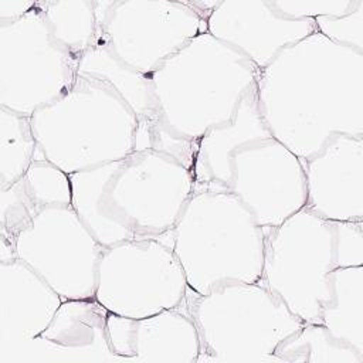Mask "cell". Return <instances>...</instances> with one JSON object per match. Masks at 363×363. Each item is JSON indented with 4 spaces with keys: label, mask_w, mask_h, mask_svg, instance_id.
Listing matches in <instances>:
<instances>
[{
    "label": "cell",
    "mask_w": 363,
    "mask_h": 363,
    "mask_svg": "<svg viewBox=\"0 0 363 363\" xmlns=\"http://www.w3.org/2000/svg\"><path fill=\"white\" fill-rule=\"evenodd\" d=\"M255 89L269 135L301 160L333 135L363 136V52L316 30L259 69Z\"/></svg>",
    "instance_id": "cell-1"
},
{
    "label": "cell",
    "mask_w": 363,
    "mask_h": 363,
    "mask_svg": "<svg viewBox=\"0 0 363 363\" xmlns=\"http://www.w3.org/2000/svg\"><path fill=\"white\" fill-rule=\"evenodd\" d=\"M258 71L207 31L190 40L150 74L156 119L147 132L149 149L173 156L191 172L199 140L234 118Z\"/></svg>",
    "instance_id": "cell-2"
},
{
    "label": "cell",
    "mask_w": 363,
    "mask_h": 363,
    "mask_svg": "<svg viewBox=\"0 0 363 363\" xmlns=\"http://www.w3.org/2000/svg\"><path fill=\"white\" fill-rule=\"evenodd\" d=\"M71 206L105 248L164 238L194 191L191 172L156 149L69 174Z\"/></svg>",
    "instance_id": "cell-3"
},
{
    "label": "cell",
    "mask_w": 363,
    "mask_h": 363,
    "mask_svg": "<svg viewBox=\"0 0 363 363\" xmlns=\"http://www.w3.org/2000/svg\"><path fill=\"white\" fill-rule=\"evenodd\" d=\"M189 289L199 295L227 282H259L265 231L228 190L193 191L164 237Z\"/></svg>",
    "instance_id": "cell-4"
},
{
    "label": "cell",
    "mask_w": 363,
    "mask_h": 363,
    "mask_svg": "<svg viewBox=\"0 0 363 363\" xmlns=\"http://www.w3.org/2000/svg\"><path fill=\"white\" fill-rule=\"evenodd\" d=\"M37 159L67 174L123 159L138 149L139 121L106 81L78 75L58 99L35 111Z\"/></svg>",
    "instance_id": "cell-5"
},
{
    "label": "cell",
    "mask_w": 363,
    "mask_h": 363,
    "mask_svg": "<svg viewBox=\"0 0 363 363\" xmlns=\"http://www.w3.org/2000/svg\"><path fill=\"white\" fill-rule=\"evenodd\" d=\"M201 352L197 363H281L277 346L303 326L261 282H227L206 295L187 291Z\"/></svg>",
    "instance_id": "cell-6"
},
{
    "label": "cell",
    "mask_w": 363,
    "mask_h": 363,
    "mask_svg": "<svg viewBox=\"0 0 363 363\" xmlns=\"http://www.w3.org/2000/svg\"><path fill=\"white\" fill-rule=\"evenodd\" d=\"M336 268L333 223L309 208L265 233L261 284L305 323H320Z\"/></svg>",
    "instance_id": "cell-7"
},
{
    "label": "cell",
    "mask_w": 363,
    "mask_h": 363,
    "mask_svg": "<svg viewBox=\"0 0 363 363\" xmlns=\"http://www.w3.org/2000/svg\"><path fill=\"white\" fill-rule=\"evenodd\" d=\"M189 285L164 238H135L105 247L96 268L95 299L111 313L140 319L182 308Z\"/></svg>",
    "instance_id": "cell-8"
},
{
    "label": "cell",
    "mask_w": 363,
    "mask_h": 363,
    "mask_svg": "<svg viewBox=\"0 0 363 363\" xmlns=\"http://www.w3.org/2000/svg\"><path fill=\"white\" fill-rule=\"evenodd\" d=\"M78 64L52 38L37 6L20 20L0 24V108L31 116L72 86Z\"/></svg>",
    "instance_id": "cell-9"
},
{
    "label": "cell",
    "mask_w": 363,
    "mask_h": 363,
    "mask_svg": "<svg viewBox=\"0 0 363 363\" xmlns=\"http://www.w3.org/2000/svg\"><path fill=\"white\" fill-rule=\"evenodd\" d=\"M96 41L147 77L207 31L206 20L189 0H96Z\"/></svg>",
    "instance_id": "cell-10"
},
{
    "label": "cell",
    "mask_w": 363,
    "mask_h": 363,
    "mask_svg": "<svg viewBox=\"0 0 363 363\" xmlns=\"http://www.w3.org/2000/svg\"><path fill=\"white\" fill-rule=\"evenodd\" d=\"M16 258L37 272L64 301L95 298L104 247L72 206L43 208L14 238Z\"/></svg>",
    "instance_id": "cell-11"
},
{
    "label": "cell",
    "mask_w": 363,
    "mask_h": 363,
    "mask_svg": "<svg viewBox=\"0 0 363 363\" xmlns=\"http://www.w3.org/2000/svg\"><path fill=\"white\" fill-rule=\"evenodd\" d=\"M228 191L268 233L306 207L303 163L272 136L251 142L231 157Z\"/></svg>",
    "instance_id": "cell-12"
},
{
    "label": "cell",
    "mask_w": 363,
    "mask_h": 363,
    "mask_svg": "<svg viewBox=\"0 0 363 363\" xmlns=\"http://www.w3.org/2000/svg\"><path fill=\"white\" fill-rule=\"evenodd\" d=\"M207 33L264 69L284 48L312 34L315 20L279 16L267 0H218L206 20Z\"/></svg>",
    "instance_id": "cell-13"
},
{
    "label": "cell",
    "mask_w": 363,
    "mask_h": 363,
    "mask_svg": "<svg viewBox=\"0 0 363 363\" xmlns=\"http://www.w3.org/2000/svg\"><path fill=\"white\" fill-rule=\"evenodd\" d=\"M302 163L306 208L330 223L363 221V136L333 135Z\"/></svg>",
    "instance_id": "cell-14"
},
{
    "label": "cell",
    "mask_w": 363,
    "mask_h": 363,
    "mask_svg": "<svg viewBox=\"0 0 363 363\" xmlns=\"http://www.w3.org/2000/svg\"><path fill=\"white\" fill-rule=\"evenodd\" d=\"M106 332L112 353L123 362L197 363L201 352L197 326L184 305L140 319L109 312Z\"/></svg>",
    "instance_id": "cell-15"
},
{
    "label": "cell",
    "mask_w": 363,
    "mask_h": 363,
    "mask_svg": "<svg viewBox=\"0 0 363 363\" xmlns=\"http://www.w3.org/2000/svg\"><path fill=\"white\" fill-rule=\"evenodd\" d=\"M62 301L21 259L0 261V363L41 335Z\"/></svg>",
    "instance_id": "cell-16"
},
{
    "label": "cell",
    "mask_w": 363,
    "mask_h": 363,
    "mask_svg": "<svg viewBox=\"0 0 363 363\" xmlns=\"http://www.w3.org/2000/svg\"><path fill=\"white\" fill-rule=\"evenodd\" d=\"M269 136L258 111L254 85L241 99L234 118L211 128L199 140L191 166L194 191L228 190L233 155L242 146Z\"/></svg>",
    "instance_id": "cell-17"
},
{
    "label": "cell",
    "mask_w": 363,
    "mask_h": 363,
    "mask_svg": "<svg viewBox=\"0 0 363 363\" xmlns=\"http://www.w3.org/2000/svg\"><path fill=\"white\" fill-rule=\"evenodd\" d=\"M54 204L71 206V182L69 174L47 160H34L20 180L0 189V261L16 258V235Z\"/></svg>",
    "instance_id": "cell-18"
},
{
    "label": "cell",
    "mask_w": 363,
    "mask_h": 363,
    "mask_svg": "<svg viewBox=\"0 0 363 363\" xmlns=\"http://www.w3.org/2000/svg\"><path fill=\"white\" fill-rule=\"evenodd\" d=\"M109 311L95 298L65 299L47 329L28 345V352H55L72 360H119L108 343Z\"/></svg>",
    "instance_id": "cell-19"
},
{
    "label": "cell",
    "mask_w": 363,
    "mask_h": 363,
    "mask_svg": "<svg viewBox=\"0 0 363 363\" xmlns=\"http://www.w3.org/2000/svg\"><path fill=\"white\" fill-rule=\"evenodd\" d=\"M78 75H88L112 85L139 121L138 149H149L147 132L156 119V101L150 77L119 61L104 44H95L81 57Z\"/></svg>",
    "instance_id": "cell-20"
},
{
    "label": "cell",
    "mask_w": 363,
    "mask_h": 363,
    "mask_svg": "<svg viewBox=\"0 0 363 363\" xmlns=\"http://www.w3.org/2000/svg\"><path fill=\"white\" fill-rule=\"evenodd\" d=\"M330 299L320 323L329 335L363 356V267H337L329 274Z\"/></svg>",
    "instance_id": "cell-21"
},
{
    "label": "cell",
    "mask_w": 363,
    "mask_h": 363,
    "mask_svg": "<svg viewBox=\"0 0 363 363\" xmlns=\"http://www.w3.org/2000/svg\"><path fill=\"white\" fill-rule=\"evenodd\" d=\"M52 38L78 61L98 37L96 0H37Z\"/></svg>",
    "instance_id": "cell-22"
},
{
    "label": "cell",
    "mask_w": 363,
    "mask_h": 363,
    "mask_svg": "<svg viewBox=\"0 0 363 363\" xmlns=\"http://www.w3.org/2000/svg\"><path fill=\"white\" fill-rule=\"evenodd\" d=\"M281 363H363L353 347L333 339L322 323H303L275 349Z\"/></svg>",
    "instance_id": "cell-23"
},
{
    "label": "cell",
    "mask_w": 363,
    "mask_h": 363,
    "mask_svg": "<svg viewBox=\"0 0 363 363\" xmlns=\"http://www.w3.org/2000/svg\"><path fill=\"white\" fill-rule=\"evenodd\" d=\"M37 159L30 116L0 108V189L20 180Z\"/></svg>",
    "instance_id": "cell-24"
},
{
    "label": "cell",
    "mask_w": 363,
    "mask_h": 363,
    "mask_svg": "<svg viewBox=\"0 0 363 363\" xmlns=\"http://www.w3.org/2000/svg\"><path fill=\"white\" fill-rule=\"evenodd\" d=\"M362 0H272L274 10L294 20L340 17L353 11Z\"/></svg>",
    "instance_id": "cell-25"
},
{
    "label": "cell",
    "mask_w": 363,
    "mask_h": 363,
    "mask_svg": "<svg viewBox=\"0 0 363 363\" xmlns=\"http://www.w3.org/2000/svg\"><path fill=\"white\" fill-rule=\"evenodd\" d=\"M315 28L330 41L363 52V0L345 16L315 18Z\"/></svg>",
    "instance_id": "cell-26"
},
{
    "label": "cell",
    "mask_w": 363,
    "mask_h": 363,
    "mask_svg": "<svg viewBox=\"0 0 363 363\" xmlns=\"http://www.w3.org/2000/svg\"><path fill=\"white\" fill-rule=\"evenodd\" d=\"M337 267H363V221L333 223Z\"/></svg>",
    "instance_id": "cell-27"
},
{
    "label": "cell",
    "mask_w": 363,
    "mask_h": 363,
    "mask_svg": "<svg viewBox=\"0 0 363 363\" xmlns=\"http://www.w3.org/2000/svg\"><path fill=\"white\" fill-rule=\"evenodd\" d=\"M37 0H0V24L14 23L35 9Z\"/></svg>",
    "instance_id": "cell-28"
}]
</instances>
